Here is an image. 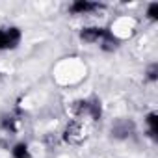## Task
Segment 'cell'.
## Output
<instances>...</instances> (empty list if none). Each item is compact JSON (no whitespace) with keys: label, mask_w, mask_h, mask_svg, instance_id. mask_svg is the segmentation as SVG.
Instances as JSON below:
<instances>
[{"label":"cell","mask_w":158,"mask_h":158,"mask_svg":"<svg viewBox=\"0 0 158 158\" xmlns=\"http://www.w3.org/2000/svg\"><path fill=\"white\" fill-rule=\"evenodd\" d=\"M101 8L99 4H93V2H88V0H76V2L71 6V11L73 13H88V11H93Z\"/></svg>","instance_id":"5b68a950"},{"label":"cell","mask_w":158,"mask_h":158,"mask_svg":"<svg viewBox=\"0 0 158 158\" xmlns=\"http://www.w3.org/2000/svg\"><path fill=\"white\" fill-rule=\"evenodd\" d=\"M147 125H149V134L154 138L158 132V115L156 114H149L147 115Z\"/></svg>","instance_id":"8992f818"},{"label":"cell","mask_w":158,"mask_h":158,"mask_svg":"<svg viewBox=\"0 0 158 158\" xmlns=\"http://www.w3.org/2000/svg\"><path fill=\"white\" fill-rule=\"evenodd\" d=\"M106 34H108V30H104V28H84L80 37L86 43H97V41H102V37Z\"/></svg>","instance_id":"7a4b0ae2"},{"label":"cell","mask_w":158,"mask_h":158,"mask_svg":"<svg viewBox=\"0 0 158 158\" xmlns=\"http://www.w3.org/2000/svg\"><path fill=\"white\" fill-rule=\"evenodd\" d=\"M147 15H149L151 19H158V4H151V6H149V11H147Z\"/></svg>","instance_id":"9c48e42d"},{"label":"cell","mask_w":158,"mask_h":158,"mask_svg":"<svg viewBox=\"0 0 158 158\" xmlns=\"http://www.w3.org/2000/svg\"><path fill=\"white\" fill-rule=\"evenodd\" d=\"M134 132V123L132 121H119L114 128H112V134L115 138H127Z\"/></svg>","instance_id":"277c9868"},{"label":"cell","mask_w":158,"mask_h":158,"mask_svg":"<svg viewBox=\"0 0 158 158\" xmlns=\"http://www.w3.org/2000/svg\"><path fill=\"white\" fill-rule=\"evenodd\" d=\"M21 41V32L17 28L0 30V48H13Z\"/></svg>","instance_id":"6da1fadb"},{"label":"cell","mask_w":158,"mask_h":158,"mask_svg":"<svg viewBox=\"0 0 158 158\" xmlns=\"http://www.w3.org/2000/svg\"><path fill=\"white\" fill-rule=\"evenodd\" d=\"M156 74H158V65H156V63H152V65L149 67V71H147L149 80H156Z\"/></svg>","instance_id":"ba28073f"},{"label":"cell","mask_w":158,"mask_h":158,"mask_svg":"<svg viewBox=\"0 0 158 158\" xmlns=\"http://www.w3.org/2000/svg\"><path fill=\"white\" fill-rule=\"evenodd\" d=\"M84 138V128L80 127V123H71L69 127H67V130H65V139L67 141H71V143H78Z\"/></svg>","instance_id":"3957f363"},{"label":"cell","mask_w":158,"mask_h":158,"mask_svg":"<svg viewBox=\"0 0 158 158\" xmlns=\"http://www.w3.org/2000/svg\"><path fill=\"white\" fill-rule=\"evenodd\" d=\"M13 158H30V152H28V147L24 143H17L13 147Z\"/></svg>","instance_id":"52a82bcc"}]
</instances>
